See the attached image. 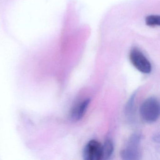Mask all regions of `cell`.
<instances>
[{
  "label": "cell",
  "instance_id": "1",
  "mask_svg": "<svg viewBox=\"0 0 160 160\" xmlns=\"http://www.w3.org/2000/svg\"><path fill=\"white\" fill-rule=\"evenodd\" d=\"M140 116L144 121L152 123L156 121L160 116V103L157 98L151 97L146 99L139 108Z\"/></svg>",
  "mask_w": 160,
  "mask_h": 160
},
{
  "label": "cell",
  "instance_id": "3",
  "mask_svg": "<svg viewBox=\"0 0 160 160\" xmlns=\"http://www.w3.org/2000/svg\"><path fill=\"white\" fill-rule=\"evenodd\" d=\"M129 59L133 66L141 72L148 74L151 72L150 62L137 48H133L131 50L129 54Z\"/></svg>",
  "mask_w": 160,
  "mask_h": 160
},
{
  "label": "cell",
  "instance_id": "7",
  "mask_svg": "<svg viewBox=\"0 0 160 160\" xmlns=\"http://www.w3.org/2000/svg\"><path fill=\"white\" fill-rule=\"evenodd\" d=\"M136 94V92H134V93H133L125 106V111H124L125 114L126 116L129 118H132L133 114Z\"/></svg>",
  "mask_w": 160,
  "mask_h": 160
},
{
  "label": "cell",
  "instance_id": "6",
  "mask_svg": "<svg viewBox=\"0 0 160 160\" xmlns=\"http://www.w3.org/2000/svg\"><path fill=\"white\" fill-rule=\"evenodd\" d=\"M114 151V145L110 139H108L102 145V160H106L109 159L113 154Z\"/></svg>",
  "mask_w": 160,
  "mask_h": 160
},
{
  "label": "cell",
  "instance_id": "4",
  "mask_svg": "<svg viewBox=\"0 0 160 160\" xmlns=\"http://www.w3.org/2000/svg\"><path fill=\"white\" fill-rule=\"evenodd\" d=\"M102 145L98 141L91 140L84 148L83 157L85 160H102Z\"/></svg>",
  "mask_w": 160,
  "mask_h": 160
},
{
  "label": "cell",
  "instance_id": "8",
  "mask_svg": "<svg viewBox=\"0 0 160 160\" xmlns=\"http://www.w3.org/2000/svg\"><path fill=\"white\" fill-rule=\"evenodd\" d=\"M146 25L148 27H155L160 24V18L158 15L148 16L146 18Z\"/></svg>",
  "mask_w": 160,
  "mask_h": 160
},
{
  "label": "cell",
  "instance_id": "5",
  "mask_svg": "<svg viewBox=\"0 0 160 160\" xmlns=\"http://www.w3.org/2000/svg\"><path fill=\"white\" fill-rule=\"evenodd\" d=\"M90 102L91 99L88 98L75 106L71 111L70 115L71 120L73 121L76 122L81 119L84 117Z\"/></svg>",
  "mask_w": 160,
  "mask_h": 160
},
{
  "label": "cell",
  "instance_id": "2",
  "mask_svg": "<svg viewBox=\"0 0 160 160\" xmlns=\"http://www.w3.org/2000/svg\"><path fill=\"white\" fill-rule=\"evenodd\" d=\"M141 137L139 135H133L124 148L121 152V156L124 160H138L140 157V144Z\"/></svg>",
  "mask_w": 160,
  "mask_h": 160
}]
</instances>
